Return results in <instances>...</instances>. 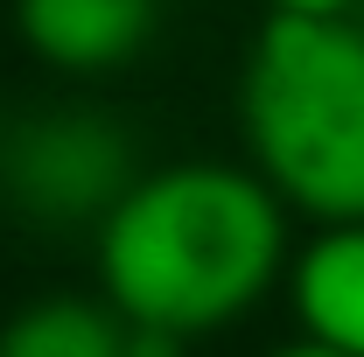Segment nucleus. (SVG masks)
<instances>
[{
  "label": "nucleus",
  "mask_w": 364,
  "mask_h": 357,
  "mask_svg": "<svg viewBox=\"0 0 364 357\" xmlns=\"http://www.w3.org/2000/svg\"><path fill=\"white\" fill-rule=\"evenodd\" d=\"M287 252V211L245 161H168L98 218V294L127 322L210 336L280 287Z\"/></svg>",
  "instance_id": "obj_1"
},
{
  "label": "nucleus",
  "mask_w": 364,
  "mask_h": 357,
  "mask_svg": "<svg viewBox=\"0 0 364 357\" xmlns=\"http://www.w3.org/2000/svg\"><path fill=\"white\" fill-rule=\"evenodd\" d=\"M245 169L287 218H364V21L267 14L238 63Z\"/></svg>",
  "instance_id": "obj_2"
},
{
  "label": "nucleus",
  "mask_w": 364,
  "mask_h": 357,
  "mask_svg": "<svg viewBox=\"0 0 364 357\" xmlns=\"http://www.w3.org/2000/svg\"><path fill=\"white\" fill-rule=\"evenodd\" d=\"M134 176L140 161L127 127L91 105H49L0 140V189L36 224H98Z\"/></svg>",
  "instance_id": "obj_3"
},
{
  "label": "nucleus",
  "mask_w": 364,
  "mask_h": 357,
  "mask_svg": "<svg viewBox=\"0 0 364 357\" xmlns=\"http://www.w3.org/2000/svg\"><path fill=\"white\" fill-rule=\"evenodd\" d=\"M287 309L294 329L336 357H364V218L358 224H316L309 238H294L287 267Z\"/></svg>",
  "instance_id": "obj_5"
},
{
  "label": "nucleus",
  "mask_w": 364,
  "mask_h": 357,
  "mask_svg": "<svg viewBox=\"0 0 364 357\" xmlns=\"http://www.w3.org/2000/svg\"><path fill=\"white\" fill-rule=\"evenodd\" d=\"M267 14H301V21H343V14H358L364 0H259Z\"/></svg>",
  "instance_id": "obj_8"
},
{
  "label": "nucleus",
  "mask_w": 364,
  "mask_h": 357,
  "mask_svg": "<svg viewBox=\"0 0 364 357\" xmlns=\"http://www.w3.org/2000/svg\"><path fill=\"white\" fill-rule=\"evenodd\" d=\"M14 36L56 78H112L161 36V0H14Z\"/></svg>",
  "instance_id": "obj_4"
},
{
  "label": "nucleus",
  "mask_w": 364,
  "mask_h": 357,
  "mask_svg": "<svg viewBox=\"0 0 364 357\" xmlns=\"http://www.w3.org/2000/svg\"><path fill=\"white\" fill-rule=\"evenodd\" d=\"M0 357H127V315L105 294H36L0 322Z\"/></svg>",
  "instance_id": "obj_6"
},
{
  "label": "nucleus",
  "mask_w": 364,
  "mask_h": 357,
  "mask_svg": "<svg viewBox=\"0 0 364 357\" xmlns=\"http://www.w3.org/2000/svg\"><path fill=\"white\" fill-rule=\"evenodd\" d=\"M267 357H336V351H322V343H309V336H294V343H280V351H267Z\"/></svg>",
  "instance_id": "obj_9"
},
{
  "label": "nucleus",
  "mask_w": 364,
  "mask_h": 357,
  "mask_svg": "<svg viewBox=\"0 0 364 357\" xmlns=\"http://www.w3.org/2000/svg\"><path fill=\"white\" fill-rule=\"evenodd\" d=\"M127 357H189V336H176V329H147V322H127Z\"/></svg>",
  "instance_id": "obj_7"
}]
</instances>
